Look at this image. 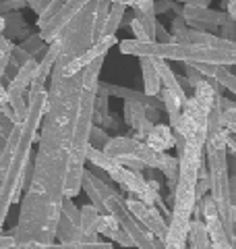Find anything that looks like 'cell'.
<instances>
[{"label":"cell","instance_id":"6da1fadb","mask_svg":"<svg viewBox=\"0 0 236 249\" xmlns=\"http://www.w3.org/2000/svg\"><path fill=\"white\" fill-rule=\"evenodd\" d=\"M83 91V75H65L56 58L50 73L48 106L39 124V150L34 158V175L21 201V212L13 235L19 243L56 241L60 206L65 199V183L68 175L73 127Z\"/></svg>","mask_w":236,"mask_h":249},{"label":"cell","instance_id":"7a4b0ae2","mask_svg":"<svg viewBox=\"0 0 236 249\" xmlns=\"http://www.w3.org/2000/svg\"><path fill=\"white\" fill-rule=\"evenodd\" d=\"M46 106H48V89L42 83L31 81L27 89V114L19 124V139L17 147L13 152V158L6 166L4 175L0 177V232H2V224L9 216V210L13 204H17L25 185V168L31 162V147L37 139L39 124H42Z\"/></svg>","mask_w":236,"mask_h":249},{"label":"cell","instance_id":"3957f363","mask_svg":"<svg viewBox=\"0 0 236 249\" xmlns=\"http://www.w3.org/2000/svg\"><path fill=\"white\" fill-rule=\"evenodd\" d=\"M118 50L131 56H149L164 60H180V62H205L218 67H236V48H214L201 44H185V42H141V40H120Z\"/></svg>","mask_w":236,"mask_h":249},{"label":"cell","instance_id":"277c9868","mask_svg":"<svg viewBox=\"0 0 236 249\" xmlns=\"http://www.w3.org/2000/svg\"><path fill=\"white\" fill-rule=\"evenodd\" d=\"M228 131L226 127L216 135L207 137V175H209V197L214 199L218 214L224 222L226 232L232 239V229L236 222V208L230 199V166H228Z\"/></svg>","mask_w":236,"mask_h":249},{"label":"cell","instance_id":"5b68a950","mask_svg":"<svg viewBox=\"0 0 236 249\" xmlns=\"http://www.w3.org/2000/svg\"><path fill=\"white\" fill-rule=\"evenodd\" d=\"M108 158H124V156H131V158L141 160L147 168L160 170V173L166 177L168 189L170 193H174L176 189V181H178V156H170L166 152H157L152 145L143 139L137 137H127V135H118V137H110L106 145L101 147Z\"/></svg>","mask_w":236,"mask_h":249},{"label":"cell","instance_id":"8992f818","mask_svg":"<svg viewBox=\"0 0 236 249\" xmlns=\"http://www.w3.org/2000/svg\"><path fill=\"white\" fill-rule=\"evenodd\" d=\"M124 206H127V210L133 214V218H135V220L149 232V235L155 237L157 241H162V243H164V237H166L168 222H166V218L162 216L160 210H157L155 206H147V204H143L141 199L133 197V196L124 199Z\"/></svg>","mask_w":236,"mask_h":249},{"label":"cell","instance_id":"52a82bcc","mask_svg":"<svg viewBox=\"0 0 236 249\" xmlns=\"http://www.w3.org/2000/svg\"><path fill=\"white\" fill-rule=\"evenodd\" d=\"M110 178L116 181L118 185H122L133 197L141 199L147 206H155V199L160 197V191H155L143 175L135 173V170H131V168L122 166V164L110 173Z\"/></svg>","mask_w":236,"mask_h":249},{"label":"cell","instance_id":"ba28073f","mask_svg":"<svg viewBox=\"0 0 236 249\" xmlns=\"http://www.w3.org/2000/svg\"><path fill=\"white\" fill-rule=\"evenodd\" d=\"M118 42H120V40H118L116 36H101L100 40L93 42L83 54H79L77 58H73L70 62H67V65L58 58V60H60V65H62V73H65V75L81 73L91 60H96V58H100V56H106V52L112 48V46H118Z\"/></svg>","mask_w":236,"mask_h":249},{"label":"cell","instance_id":"9c48e42d","mask_svg":"<svg viewBox=\"0 0 236 249\" xmlns=\"http://www.w3.org/2000/svg\"><path fill=\"white\" fill-rule=\"evenodd\" d=\"M89 2H91V0H67V4L62 6V9L54 15V17L46 23V25L39 27V37H42L46 44L54 42L60 36V31L67 27V23L73 19L85 4H89Z\"/></svg>","mask_w":236,"mask_h":249},{"label":"cell","instance_id":"30bf717a","mask_svg":"<svg viewBox=\"0 0 236 249\" xmlns=\"http://www.w3.org/2000/svg\"><path fill=\"white\" fill-rule=\"evenodd\" d=\"M183 17H185L188 27L216 34L218 27H219V21H222V17H224V11H214V9H209V6L185 4L183 6Z\"/></svg>","mask_w":236,"mask_h":249},{"label":"cell","instance_id":"8fae6325","mask_svg":"<svg viewBox=\"0 0 236 249\" xmlns=\"http://www.w3.org/2000/svg\"><path fill=\"white\" fill-rule=\"evenodd\" d=\"M124 123L133 129L137 139H143L149 135V131L155 123L149 121L147 116V106L141 104V102H124Z\"/></svg>","mask_w":236,"mask_h":249},{"label":"cell","instance_id":"7c38bea8","mask_svg":"<svg viewBox=\"0 0 236 249\" xmlns=\"http://www.w3.org/2000/svg\"><path fill=\"white\" fill-rule=\"evenodd\" d=\"M96 231H98V235H104L108 241H116V243H120L124 247H135L131 235L118 224V220L112 214H100Z\"/></svg>","mask_w":236,"mask_h":249},{"label":"cell","instance_id":"4fadbf2b","mask_svg":"<svg viewBox=\"0 0 236 249\" xmlns=\"http://www.w3.org/2000/svg\"><path fill=\"white\" fill-rule=\"evenodd\" d=\"M35 67H37V60L31 58L27 60L25 65H23L17 73H15V77L9 81V85L4 88L6 96H19V93H27L31 81H34V75H35Z\"/></svg>","mask_w":236,"mask_h":249},{"label":"cell","instance_id":"5bb4252c","mask_svg":"<svg viewBox=\"0 0 236 249\" xmlns=\"http://www.w3.org/2000/svg\"><path fill=\"white\" fill-rule=\"evenodd\" d=\"M153 65H155V69H157V75H160L162 88H166V89H170V91H174L176 96H178V100L183 102V106H185V104H186V100H188V93L185 91L183 85H180L176 73L172 71L170 65H168V60H164V58H153Z\"/></svg>","mask_w":236,"mask_h":249},{"label":"cell","instance_id":"9a60e30c","mask_svg":"<svg viewBox=\"0 0 236 249\" xmlns=\"http://www.w3.org/2000/svg\"><path fill=\"white\" fill-rule=\"evenodd\" d=\"M58 54H60V42L54 40V42L48 44V48H46V52H44V56L37 60L35 75H34V81L35 83L46 85V81L50 79V73H52V69H54V62H56Z\"/></svg>","mask_w":236,"mask_h":249},{"label":"cell","instance_id":"2e32d148","mask_svg":"<svg viewBox=\"0 0 236 249\" xmlns=\"http://www.w3.org/2000/svg\"><path fill=\"white\" fill-rule=\"evenodd\" d=\"M145 142L157 152H168L170 147H174V131H172L170 124L155 123L149 131V135L145 137Z\"/></svg>","mask_w":236,"mask_h":249},{"label":"cell","instance_id":"e0dca14e","mask_svg":"<svg viewBox=\"0 0 236 249\" xmlns=\"http://www.w3.org/2000/svg\"><path fill=\"white\" fill-rule=\"evenodd\" d=\"M141 75H143V91L147 96H160L162 89V81L157 75V69L153 65V58L149 56H141Z\"/></svg>","mask_w":236,"mask_h":249},{"label":"cell","instance_id":"ac0fdd59","mask_svg":"<svg viewBox=\"0 0 236 249\" xmlns=\"http://www.w3.org/2000/svg\"><path fill=\"white\" fill-rule=\"evenodd\" d=\"M56 239L60 243H83V241H91L89 237L83 235V231L79 224H75L73 220L60 212V218H58V229H56Z\"/></svg>","mask_w":236,"mask_h":249},{"label":"cell","instance_id":"d6986e66","mask_svg":"<svg viewBox=\"0 0 236 249\" xmlns=\"http://www.w3.org/2000/svg\"><path fill=\"white\" fill-rule=\"evenodd\" d=\"M98 218H100V212L96 210V206H93V204L81 206V231H83V235L89 237L91 241H100V235L96 231Z\"/></svg>","mask_w":236,"mask_h":249},{"label":"cell","instance_id":"ffe728a7","mask_svg":"<svg viewBox=\"0 0 236 249\" xmlns=\"http://www.w3.org/2000/svg\"><path fill=\"white\" fill-rule=\"evenodd\" d=\"M188 241H191V249H211L207 231L203 220H191V229H188Z\"/></svg>","mask_w":236,"mask_h":249},{"label":"cell","instance_id":"44dd1931","mask_svg":"<svg viewBox=\"0 0 236 249\" xmlns=\"http://www.w3.org/2000/svg\"><path fill=\"white\" fill-rule=\"evenodd\" d=\"M87 160H89L96 168H100V170H104V173H108V177H110V173H112L114 168L120 166L114 158H108L104 152L98 150V147H96V145H91V143H89V147H87Z\"/></svg>","mask_w":236,"mask_h":249},{"label":"cell","instance_id":"7402d4cb","mask_svg":"<svg viewBox=\"0 0 236 249\" xmlns=\"http://www.w3.org/2000/svg\"><path fill=\"white\" fill-rule=\"evenodd\" d=\"M101 65H104V56H100V58H96V60H91L89 65L81 71V75H83V88H85V89H93V91H98Z\"/></svg>","mask_w":236,"mask_h":249},{"label":"cell","instance_id":"603a6c76","mask_svg":"<svg viewBox=\"0 0 236 249\" xmlns=\"http://www.w3.org/2000/svg\"><path fill=\"white\" fill-rule=\"evenodd\" d=\"M110 6L112 4L106 2V0H98L96 15H93V42L104 36V27H106V19L110 15Z\"/></svg>","mask_w":236,"mask_h":249},{"label":"cell","instance_id":"cb8c5ba5","mask_svg":"<svg viewBox=\"0 0 236 249\" xmlns=\"http://www.w3.org/2000/svg\"><path fill=\"white\" fill-rule=\"evenodd\" d=\"M127 9H129V6H124V4H112V6H110V15L106 19L104 36H116L118 27L122 25L124 15H127Z\"/></svg>","mask_w":236,"mask_h":249},{"label":"cell","instance_id":"d4e9b609","mask_svg":"<svg viewBox=\"0 0 236 249\" xmlns=\"http://www.w3.org/2000/svg\"><path fill=\"white\" fill-rule=\"evenodd\" d=\"M214 79L222 85L224 89L232 91L236 96V75L230 71L228 67H216V73H214Z\"/></svg>","mask_w":236,"mask_h":249},{"label":"cell","instance_id":"484cf974","mask_svg":"<svg viewBox=\"0 0 236 249\" xmlns=\"http://www.w3.org/2000/svg\"><path fill=\"white\" fill-rule=\"evenodd\" d=\"M21 46H23V48H25V50H27V52H29L35 60L42 58V56H44V52H46V48H48V44H46V42L42 40V37H39V34L29 36L27 40L23 42Z\"/></svg>","mask_w":236,"mask_h":249},{"label":"cell","instance_id":"4316f807","mask_svg":"<svg viewBox=\"0 0 236 249\" xmlns=\"http://www.w3.org/2000/svg\"><path fill=\"white\" fill-rule=\"evenodd\" d=\"M218 31H219V37H224V40H228V42H236V19L228 17V15L224 13Z\"/></svg>","mask_w":236,"mask_h":249},{"label":"cell","instance_id":"83f0119b","mask_svg":"<svg viewBox=\"0 0 236 249\" xmlns=\"http://www.w3.org/2000/svg\"><path fill=\"white\" fill-rule=\"evenodd\" d=\"M65 4H67V0H48V6H46L44 13L37 17V23H35V25H37V27L46 25V23H48V21H50V19H52L54 15H56Z\"/></svg>","mask_w":236,"mask_h":249},{"label":"cell","instance_id":"f1b7e54d","mask_svg":"<svg viewBox=\"0 0 236 249\" xmlns=\"http://www.w3.org/2000/svg\"><path fill=\"white\" fill-rule=\"evenodd\" d=\"M60 212L65 214L68 220H73L75 224H79V227H81V208H77V206H75L73 197H65V199H62Z\"/></svg>","mask_w":236,"mask_h":249},{"label":"cell","instance_id":"f546056e","mask_svg":"<svg viewBox=\"0 0 236 249\" xmlns=\"http://www.w3.org/2000/svg\"><path fill=\"white\" fill-rule=\"evenodd\" d=\"M153 11L155 15H166L170 11H174V15H183V4L174 0H153Z\"/></svg>","mask_w":236,"mask_h":249},{"label":"cell","instance_id":"4dcf8cb0","mask_svg":"<svg viewBox=\"0 0 236 249\" xmlns=\"http://www.w3.org/2000/svg\"><path fill=\"white\" fill-rule=\"evenodd\" d=\"M129 27L133 29V34H135V40H141V42H152V37L147 36V31L143 29V25H141V23H139L135 17H131Z\"/></svg>","mask_w":236,"mask_h":249},{"label":"cell","instance_id":"1f68e13d","mask_svg":"<svg viewBox=\"0 0 236 249\" xmlns=\"http://www.w3.org/2000/svg\"><path fill=\"white\" fill-rule=\"evenodd\" d=\"M108 139H110V137H108L106 131H101L98 124H93V127H91V133H89V142H91V143H101V145H106Z\"/></svg>","mask_w":236,"mask_h":249},{"label":"cell","instance_id":"d6a6232c","mask_svg":"<svg viewBox=\"0 0 236 249\" xmlns=\"http://www.w3.org/2000/svg\"><path fill=\"white\" fill-rule=\"evenodd\" d=\"M155 42H172V34L162 25L160 21H155V36H153Z\"/></svg>","mask_w":236,"mask_h":249},{"label":"cell","instance_id":"836d02e7","mask_svg":"<svg viewBox=\"0 0 236 249\" xmlns=\"http://www.w3.org/2000/svg\"><path fill=\"white\" fill-rule=\"evenodd\" d=\"M25 6V0H2L0 2V15L2 13H9V11H17Z\"/></svg>","mask_w":236,"mask_h":249},{"label":"cell","instance_id":"e575fe53","mask_svg":"<svg viewBox=\"0 0 236 249\" xmlns=\"http://www.w3.org/2000/svg\"><path fill=\"white\" fill-rule=\"evenodd\" d=\"M25 4L37 15V17H39V15L44 13L46 6H48V0H25Z\"/></svg>","mask_w":236,"mask_h":249},{"label":"cell","instance_id":"d590c367","mask_svg":"<svg viewBox=\"0 0 236 249\" xmlns=\"http://www.w3.org/2000/svg\"><path fill=\"white\" fill-rule=\"evenodd\" d=\"M15 42L11 40V37H6L4 34H0V54H11Z\"/></svg>","mask_w":236,"mask_h":249},{"label":"cell","instance_id":"8d00e7d4","mask_svg":"<svg viewBox=\"0 0 236 249\" xmlns=\"http://www.w3.org/2000/svg\"><path fill=\"white\" fill-rule=\"evenodd\" d=\"M101 123H104V127H108V129H118V127H120V121H118L116 119V116L112 114V112H110V114H106L104 116V119H101Z\"/></svg>","mask_w":236,"mask_h":249},{"label":"cell","instance_id":"74e56055","mask_svg":"<svg viewBox=\"0 0 236 249\" xmlns=\"http://www.w3.org/2000/svg\"><path fill=\"white\" fill-rule=\"evenodd\" d=\"M9 58L11 54H0V89H2V79H4L6 67H9Z\"/></svg>","mask_w":236,"mask_h":249},{"label":"cell","instance_id":"f35d334b","mask_svg":"<svg viewBox=\"0 0 236 249\" xmlns=\"http://www.w3.org/2000/svg\"><path fill=\"white\" fill-rule=\"evenodd\" d=\"M174 2H180V4H195V6H209L211 0H174Z\"/></svg>","mask_w":236,"mask_h":249},{"label":"cell","instance_id":"ab89813d","mask_svg":"<svg viewBox=\"0 0 236 249\" xmlns=\"http://www.w3.org/2000/svg\"><path fill=\"white\" fill-rule=\"evenodd\" d=\"M230 199L232 206L236 208V177H230Z\"/></svg>","mask_w":236,"mask_h":249},{"label":"cell","instance_id":"60d3db41","mask_svg":"<svg viewBox=\"0 0 236 249\" xmlns=\"http://www.w3.org/2000/svg\"><path fill=\"white\" fill-rule=\"evenodd\" d=\"M110 4H124V6H133V0H106Z\"/></svg>","mask_w":236,"mask_h":249},{"label":"cell","instance_id":"b9f144b4","mask_svg":"<svg viewBox=\"0 0 236 249\" xmlns=\"http://www.w3.org/2000/svg\"><path fill=\"white\" fill-rule=\"evenodd\" d=\"M4 25H6V21H4L2 15H0V34H2V31H4Z\"/></svg>","mask_w":236,"mask_h":249}]
</instances>
